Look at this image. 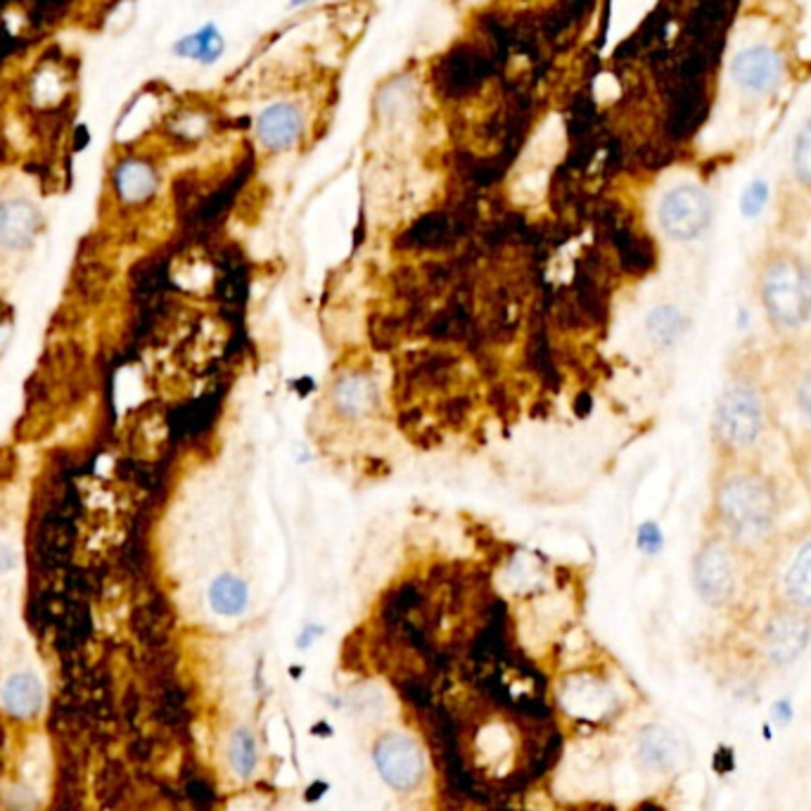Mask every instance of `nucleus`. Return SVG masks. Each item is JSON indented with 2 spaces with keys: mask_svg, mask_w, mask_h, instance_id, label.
Returning <instances> with one entry per match:
<instances>
[{
  "mask_svg": "<svg viewBox=\"0 0 811 811\" xmlns=\"http://www.w3.org/2000/svg\"><path fill=\"white\" fill-rule=\"evenodd\" d=\"M774 387L759 363L738 359L714 402L710 423L714 456H759L774 427Z\"/></svg>",
  "mask_w": 811,
  "mask_h": 811,
  "instance_id": "2",
  "label": "nucleus"
},
{
  "mask_svg": "<svg viewBox=\"0 0 811 811\" xmlns=\"http://www.w3.org/2000/svg\"><path fill=\"white\" fill-rule=\"evenodd\" d=\"M209 605L221 617H238L250 605V589L240 577L221 574L209 587Z\"/></svg>",
  "mask_w": 811,
  "mask_h": 811,
  "instance_id": "17",
  "label": "nucleus"
},
{
  "mask_svg": "<svg viewBox=\"0 0 811 811\" xmlns=\"http://www.w3.org/2000/svg\"><path fill=\"white\" fill-rule=\"evenodd\" d=\"M686 326H688L686 316L677 309V306H671V304L657 306V309H653L650 316H648V332L660 344L677 342L683 335Z\"/></svg>",
  "mask_w": 811,
  "mask_h": 811,
  "instance_id": "19",
  "label": "nucleus"
},
{
  "mask_svg": "<svg viewBox=\"0 0 811 811\" xmlns=\"http://www.w3.org/2000/svg\"><path fill=\"white\" fill-rule=\"evenodd\" d=\"M304 634H306V636H304V638H299V646H302V648L309 646V638H311V643H314V640H316V636H320V629H306Z\"/></svg>",
  "mask_w": 811,
  "mask_h": 811,
  "instance_id": "26",
  "label": "nucleus"
},
{
  "mask_svg": "<svg viewBox=\"0 0 811 811\" xmlns=\"http://www.w3.org/2000/svg\"><path fill=\"white\" fill-rule=\"evenodd\" d=\"M41 228L39 207L26 197H8L0 202V244L6 250H24Z\"/></svg>",
  "mask_w": 811,
  "mask_h": 811,
  "instance_id": "12",
  "label": "nucleus"
},
{
  "mask_svg": "<svg viewBox=\"0 0 811 811\" xmlns=\"http://www.w3.org/2000/svg\"><path fill=\"white\" fill-rule=\"evenodd\" d=\"M638 544H640L643 550H648V554H655V550L662 546V534L657 531L655 525H646V527L640 529V541Z\"/></svg>",
  "mask_w": 811,
  "mask_h": 811,
  "instance_id": "24",
  "label": "nucleus"
},
{
  "mask_svg": "<svg viewBox=\"0 0 811 811\" xmlns=\"http://www.w3.org/2000/svg\"><path fill=\"white\" fill-rule=\"evenodd\" d=\"M375 402V387L371 380L361 375L344 377L338 390H335V404L344 413V416H359L365 408Z\"/></svg>",
  "mask_w": 811,
  "mask_h": 811,
  "instance_id": "18",
  "label": "nucleus"
},
{
  "mask_svg": "<svg viewBox=\"0 0 811 811\" xmlns=\"http://www.w3.org/2000/svg\"><path fill=\"white\" fill-rule=\"evenodd\" d=\"M657 221L667 238L693 242L710 231L714 221V197L698 183H681L665 193L657 207Z\"/></svg>",
  "mask_w": 811,
  "mask_h": 811,
  "instance_id": "7",
  "label": "nucleus"
},
{
  "mask_svg": "<svg viewBox=\"0 0 811 811\" xmlns=\"http://www.w3.org/2000/svg\"><path fill=\"white\" fill-rule=\"evenodd\" d=\"M792 176L802 190L811 193V119H807L804 127L794 135Z\"/></svg>",
  "mask_w": 811,
  "mask_h": 811,
  "instance_id": "21",
  "label": "nucleus"
},
{
  "mask_svg": "<svg viewBox=\"0 0 811 811\" xmlns=\"http://www.w3.org/2000/svg\"><path fill=\"white\" fill-rule=\"evenodd\" d=\"M753 577L759 579L755 550L705 527L691 560V579L698 599L714 610L731 607L741 601Z\"/></svg>",
  "mask_w": 811,
  "mask_h": 811,
  "instance_id": "4",
  "label": "nucleus"
},
{
  "mask_svg": "<svg viewBox=\"0 0 811 811\" xmlns=\"http://www.w3.org/2000/svg\"><path fill=\"white\" fill-rule=\"evenodd\" d=\"M256 141L271 152H285L299 143L304 133V114L297 105L278 100L259 112L254 121Z\"/></svg>",
  "mask_w": 811,
  "mask_h": 811,
  "instance_id": "11",
  "label": "nucleus"
},
{
  "mask_svg": "<svg viewBox=\"0 0 811 811\" xmlns=\"http://www.w3.org/2000/svg\"><path fill=\"white\" fill-rule=\"evenodd\" d=\"M774 387L802 435H811V340H786L774 363Z\"/></svg>",
  "mask_w": 811,
  "mask_h": 811,
  "instance_id": "6",
  "label": "nucleus"
},
{
  "mask_svg": "<svg viewBox=\"0 0 811 811\" xmlns=\"http://www.w3.org/2000/svg\"><path fill=\"white\" fill-rule=\"evenodd\" d=\"M790 461H792L794 478H798L804 496L811 503V435H800L792 441Z\"/></svg>",
  "mask_w": 811,
  "mask_h": 811,
  "instance_id": "22",
  "label": "nucleus"
},
{
  "mask_svg": "<svg viewBox=\"0 0 811 811\" xmlns=\"http://www.w3.org/2000/svg\"><path fill=\"white\" fill-rule=\"evenodd\" d=\"M306 3H311V0H289V6H293V8H299V6H306Z\"/></svg>",
  "mask_w": 811,
  "mask_h": 811,
  "instance_id": "28",
  "label": "nucleus"
},
{
  "mask_svg": "<svg viewBox=\"0 0 811 811\" xmlns=\"http://www.w3.org/2000/svg\"><path fill=\"white\" fill-rule=\"evenodd\" d=\"M755 299L780 338H798L811 324V259L788 244L761 250L753 271Z\"/></svg>",
  "mask_w": 811,
  "mask_h": 811,
  "instance_id": "3",
  "label": "nucleus"
},
{
  "mask_svg": "<svg viewBox=\"0 0 811 811\" xmlns=\"http://www.w3.org/2000/svg\"><path fill=\"white\" fill-rule=\"evenodd\" d=\"M18 565V558H14V550L8 546H0V572L12 570Z\"/></svg>",
  "mask_w": 811,
  "mask_h": 811,
  "instance_id": "25",
  "label": "nucleus"
},
{
  "mask_svg": "<svg viewBox=\"0 0 811 811\" xmlns=\"http://www.w3.org/2000/svg\"><path fill=\"white\" fill-rule=\"evenodd\" d=\"M769 200V188L767 183L761 180H755L753 186H749L745 193H743V200H741V209L747 219H755L757 213L764 209V205H767Z\"/></svg>",
  "mask_w": 811,
  "mask_h": 811,
  "instance_id": "23",
  "label": "nucleus"
},
{
  "mask_svg": "<svg viewBox=\"0 0 811 811\" xmlns=\"http://www.w3.org/2000/svg\"><path fill=\"white\" fill-rule=\"evenodd\" d=\"M226 51V39L217 24H205L193 34L180 36L174 43V55L180 59H193L197 65H213L219 63Z\"/></svg>",
  "mask_w": 811,
  "mask_h": 811,
  "instance_id": "14",
  "label": "nucleus"
},
{
  "mask_svg": "<svg viewBox=\"0 0 811 811\" xmlns=\"http://www.w3.org/2000/svg\"><path fill=\"white\" fill-rule=\"evenodd\" d=\"M783 76V59L769 45H753L733 57L731 79L749 96H769Z\"/></svg>",
  "mask_w": 811,
  "mask_h": 811,
  "instance_id": "10",
  "label": "nucleus"
},
{
  "mask_svg": "<svg viewBox=\"0 0 811 811\" xmlns=\"http://www.w3.org/2000/svg\"><path fill=\"white\" fill-rule=\"evenodd\" d=\"M774 714H780V716H783V719H780V722H788V719H790V708H788V702H780V705L774 710Z\"/></svg>",
  "mask_w": 811,
  "mask_h": 811,
  "instance_id": "27",
  "label": "nucleus"
},
{
  "mask_svg": "<svg viewBox=\"0 0 811 811\" xmlns=\"http://www.w3.org/2000/svg\"><path fill=\"white\" fill-rule=\"evenodd\" d=\"M638 757L643 767L650 771H669L683 759V745L679 736H675L665 726H648L640 733Z\"/></svg>",
  "mask_w": 811,
  "mask_h": 811,
  "instance_id": "13",
  "label": "nucleus"
},
{
  "mask_svg": "<svg viewBox=\"0 0 811 811\" xmlns=\"http://www.w3.org/2000/svg\"><path fill=\"white\" fill-rule=\"evenodd\" d=\"M228 759L240 778H250L259 767V747L250 728H238L228 743Z\"/></svg>",
  "mask_w": 811,
  "mask_h": 811,
  "instance_id": "20",
  "label": "nucleus"
},
{
  "mask_svg": "<svg viewBox=\"0 0 811 811\" xmlns=\"http://www.w3.org/2000/svg\"><path fill=\"white\" fill-rule=\"evenodd\" d=\"M786 513L788 489L759 456H714L705 527L759 554Z\"/></svg>",
  "mask_w": 811,
  "mask_h": 811,
  "instance_id": "1",
  "label": "nucleus"
},
{
  "mask_svg": "<svg viewBox=\"0 0 811 811\" xmlns=\"http://www.w3.org/2000/svg\"><path fill=\"white\" fill-rule=\"evenodd\" d=\"M759 579L776 605L811 615V517L792 527H780L757 554Z\"/></svg>",
  "mask_w": 811,
  "mask_h": 811,
  "instance_id": "5",
  "label": "nucleus"
},
{
  "mask_svg": "<svg viewBox=\"0 0 811 811\" xmlns=\"http://www.w3.org/2000/svg\"><path fill=\"white\" fill-rule=\"evenodd\" d=\"M114 186L121 200L138 205L155 195L157 174L143 160H127L124 164H119V169L114 172Z\"/></svg>",
  "mask_w": 811,
  "mask_h": 811,
  "instance_id": "15",
  "label": "nucleus"
},
{
  "mask_svg": "<svg viewBox=\"0 0 811 811\" xmlns=\"http://www.w3.org/2000/svg\"><path fill=\"white\" fill-rule=\"evenodd\" d=\"M809 640H811L809 612L776 605L761 636V648L764 655H767V660L778 667H788L807 650Z\"/></svg>",
  "mask_w": 811,
  "mask_h": 811,
  "instance_id": "8",
  "label": "nucleus"
},
{
  "mask_svg": "<svg viewBox=\"0 0 811 811\" xmlns=\"http://www.w3.org/2000/svg\"><path fill=\"white\" fill-rule=\"evenodd\" d=\"M375 769L394 790H410L420 783L425 757L420 745L408 736H387L375 747Z\"/></svg>",
  "mask_w": 811,
  "mask_h": 811,
  "instance_id": "9",
  "label": "nucleus"
},
{
  "mask_svg": "<svg viewBox=\"0 0 811 811\" xmlns=\"http://www.w3.org/2000/svg\"><path fill=\"white\" fill-rule=\"evenodd\" d=\"M3 705L18 719H29L39 714L43 705L41 681L34 675H29V671L12 675L3 686Z\"/></svg>",
  "mask_w": 811,
  "mask_h": 811,
  "instance_id": "16",
  "label": "nucleus"
}]
</instances>
